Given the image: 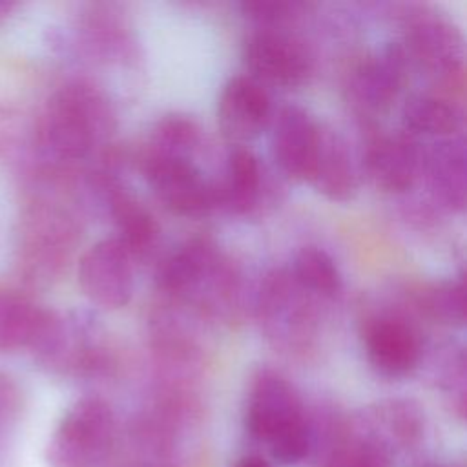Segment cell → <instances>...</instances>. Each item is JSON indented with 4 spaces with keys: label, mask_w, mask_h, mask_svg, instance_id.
Wrapping results in <instances>:
<instances>
[{
    "label": "cell",
    "mask_w": 467,
    "mask_h": 467,
    "mask_svg": "<svg viewBox=\"0 0 467 467\" xmlns=\"http://www.w3.org/2000/svg\"><path fill=\"white\" fill-rule=\"evenodd\" d=\"M244 427L281 463H299L312 452V423L292 383L263 368L250 383Z\"/></svg>",
    "instance_id": "cell-1"
},
{
    "label": "cell",
    "mask_w": 467,
    "mask_h": 467,
    "mask_svg": "<svg viewBox=\"0 0 467 467\" xmlns=\"http://www.w3.org/2000/svg\"><path fill=\"white\" fill-rule=\"evenodd\" d=\"M115 416L97 396L77 400L58 421L47 445L51 467H102L115 447Z\"/></svg>",
    "instance_id": "cell-2"
},
{
    "label": "cell",
    "mask_w": 467,
    "mask_h": 467,
    "mask_svg": "<svg viewBox=\"0 0 467 467\" xmlns=\"http://www.w3.org/2000/svg\"><path fill=\"white\" fill-rule=\"evenodd\" d=\"M106 102L99 91L86 84L66 86L46 109L44 140L60 157H84L106 128Z\"/></svg>",
    "instance_id": "cell-3"
},
{
    "label": "cell",
    "mask_w": 467,
    "mask_h": 467,
    "mask_svg": "<svg viewBox=\"0 0 467 467\" xmlns=\"http://www.w3.org/2000/svg\"><path fill=\"white\" fill-rule=\"evenodd\" d=\"M142 173L155 197L173 213L199 217L217 208V190L186 157L144 153Z\"/></svg>",
    "instance_id": "cell-4"
},
{
    "label": "cell",
    "mask_w": 467,
    "mask_h": 467,
    "mask_svg": "<svg viewBox=\"0 0 467 467\" xmlns=\"http://www.w3.org/2000/svg\"><path fill=\"white\" fill-rule=\"evenodd\" d=\"M243 57L250 77L263 86H299L312 71V57L303 40L275 26H261L250 33Z\"/></svg>",
    "instance_id": "cell-5"
},
{
    "label": "cell",
    "mask_w": 467,
    "mask_h": 467,
    "mask_svg": "<svg viewBox=\"0 0 467 467\" xmlns=\"http://www.w3.org/2000/svg\"><path fill=\"white\" fill-rule=\"evenodd\" d=\"M78 285L102 308H122L133 294L131 255L117 237L97 241L78 261Z\"/></svg>",
    "instance_id": "cell-6"
},
{
    "label": "cell",
    "mask_w": 467,
    "mask_h": 467,
    "mask_svg": "<svg viewBox=\"0 0 467 467\" xmlns=\"http://www.w3.org/2000/svg\"><path fill=\"white\" fill-rule=\"evenodd\" d=\"M409 62L401 44H389L363 58L354 67L348 82V95L356 109L365 115L383 113L401 91Z\"/></svg>",
    "instance_id": "cell-7"
},
{
    "label": "cell",
    "mask_w": 467,
    "mask_h": 467,
    "mask_svg": "<svg viewBox=\"0 0 467 467\" xmlns=\"http://www.w3.org/2000/svg\"><path fill=\"white\" fill-rule=\"evenodd\" d=\"M409 60L447 78L462 77L463 36L443 16L418 15L410 20L403 46Z\"/></svg>",
    "instance_id": "cell-8"
},
{
    "label": "cell",
    "mask_w": 467,
    "mask_h": 467,
    "mask_svg": "<svg viewBox=\"0 0 467 467\" xmlns=\"http://www.w3.org/2000/svg\"><path fill=\"white\" fill-rule=\"evenodd\" d=\"M321 139V126L297 104L283 106L272 122V155L283 173L308 181Z\"/></svg>",
    "instance_id": "cell-9"
},
{
    "label": "cell",
    "mask_w": 467,
    "mask_h": 467,
    "mask_svg": "<svg viewBox=\"0 0 467 467\" xmlns=\"http://www.w3.org/2000/svg\"><path fill=\"white\" fill-rule=\"evenodd\" d=\"M270 97L250 75L230 77L217 100V124L223 135L237 144L255 139L270 120Z\"/></svg>",
    "instance_id": "cell-10"
},
{
    "label": "cell",
    "mask_w": 467,
    "mask_h": 467,
    "mask_svg": "<svg viewBox=\"0 0 467 467\" xmlns=\"http://www.w3.org/2000/svg\"><path fill=\"white\" fill-rule=\"evenodd\" d=\"M365 352L378 374L403 378L420 363L421 343L416 330L405 319L381 316L367 325Z\"/></svg>",
    "instance_id": "cell-11"
},
{
    "label": "cell",
    "mask_w": 467,
    "mask_h": 467,
    "mask_svg": "<svg viewBox=\"0 0 467 467\" xmlns=\"http://www.w3.org/2000/svg\"><path fill=\"white\" fill-rule=\"evenodd\" d=\"M363 166L374 186L400 193L414 184L421 151L410 133H379L367 144Z\"/></svg>",
    "instance_id": "cell-12"
},
{
    "label": "cell",
    "mask_w": 467,
    "mask_h": 467,
    "mask_svg": "<svg viewBox=\"0 0 467 467\" xmlns=\"http://www.w3.org/2000/svg\"><path fill=\"white\" fill-rule=\"evenodd\" d=\"M429 188L441 206L462 212L467 201V155L460 135L440 139L421 157Z\"/></svg>",
    "instance_id": "cell-13"
},
{
    "label": "cell",
    "mask_w": 467,
    "mask_h": 467,
    "mask_svg": "<svg viewBox=\"0 0 467 467\" xmlns=\"http://www.w3.org/2000/svg\"><path fill=\"white\" fill-rule=\"evenodd\" d=\"M308 182L327 199L339 202L352 199L358 188V175L345 140L323 126Z\"/></svg>",
    "instance_id": "cell-14"
},
{
    "label": "cell",
    "mask_w": 467,
    "mask_h": 467,
    "mask_svg": "<svg viewBox=\"0 0 467 467\" xmlns=\"http://www.w3.org/2000/svg\"><path fill=\"white\" fill-rule=\"evenodd\" d=\"M396 452L361 420L341 425L321 452L319 467H392Z\"/></svg>",
    "instance_id": "cell-15"
},
{
    "label": "cell",
    "mask_w": 467,
    "mask_h": 467,
    "mask_svg": "<svg viewBox=\"0 0 467 467\" xmlns=\"http://www.w3.org/2000/svg\"><path fill=\"white\" fill-rule=\"evenodd\" d=\"M55 317L27 297L0 288V352L40 345Z\"/></svg>",
    "instance_id": "cell-16"
},
{
    "label": "cell",
    "mask_w": 467,
    "mask_h": 467,
    "mask_svg": "<svg viewBox=\"0 0 467 467\" xmlns=\"http://www.w3.org/2000/svg\"><path fill=\"white\" fill-rule=\"evenodd\" d=\"M261 188V166L257 157L243 146H235L226 159L224 179L215 184L217 206L232 213H246L254 208Z\"/></svg>",
    "instance_id": "cell-17"
},
{
    "label": "cell",
    "mask_w": 467,
    "mask_h": 467,
    "mask_svg": "<svg viewBox=\"0 0 467 467\" xmlns=\"http://www.w3.org/2000/svg\"><path fill=\"white\" fill-rule=\"evenodd\" d=\"M215 265L213 246L206 241H192L162 261L157 275L159 285L171 294H188L204 275L213 272Z\"/></svg>",
    "instance_id": "cell-18"
},
{
    "label": "cell",
    "mask_w": 467,
    "mask_h": 467,
    "mask_svg": "<svg viewBox=\"0 0 467 467\" xmlns=\"http://www.w3.org/2000/svg\"><path fill=\"white\" fill-rule=\"evenodd\" d=\"M109 210L119 232L117 239L131 257L148 252L155 244L159 226L139 199L117 188L111 192Z\"/></svg>",
    "instance_id": "cell-19"
},
{
    "label": "cell",
    "mask_w": 467,
    "mask_h": 467,
    "mask_svg": "<svg viewBox=\"0 0 467 467\" xmlns=\"http://www.w3.org/2000/svg\"><path fill=\"white\" fill-rule=\"evenodd\" d=\"M401 119L410 133L434 135L440 139L458 135L462 111L451 100L438 95H412L401 109Z\"/></svg>",
    "instance_id": "cell-20"
},
{
    "label": "cell",
    "mask_w": 467,
    "mask_h": 467,
    "mask_svg": "<svg viewBox=\"0 0 467 467\" xmlns=\"http://www.w3.org/2000/svg\"><path fill=\"white\" fill-rule=\"evenodd\" d=\"M301 290L321 297H336L341 290V274L334 259L317 246H303L288 272Z\"/></svg>",
    "instance_id": "cell-21"
},
{
    "label": "cell",
    "mask_w": 467,
    "mask_h": 467,
    "mask_svg": "<svg viewBox=\"0 0 467 467\" xmlns=\"http://www.w3.org/2000/svg\"><path fill=\"white\" fill-rule=\"evenodd\" d=\"M199 142V128L186 115H164L153 128L150 148L146 153L186 157L190 159L192 150Z\"/></svg>",
    "instance_id": "cell-22"
},
{
    "label": "cell",
    "mask_w": 467,
    "mask_h": 467,
    "mask_svg": "<svg viewBox=\"0 0 467 467\" xmlns=\"http://www.w3.org/2000/svg\"><path fill=\"white\" fill-rule=\"evenodd\" d=\"M425 312L449 325H462L465 319V286L462 279L441 281L427 286L420 297Z\"/></svg>",
    "instance_id": "cell-23"
},
{
    "label": "cell",
    "mask_w": 467,
    "mask_h": 467,
    "mask_svg": "<svg viewBox=\"0 0 467 467\" xmlns=\"http://www.w3.org/2000/svg\"><path fill=\"white\" fill-rule=\"evenodd\" d=\"M16 390L7 381V378H0V420H4L7 414H11L16 407Z\"/></svg>",
    "instance_id": "cell-24"
},
{
    "label": "cell",
    "mask_w": 467,
    "mask_h": 467,
    "mask_svg": "<svg viewBox=\"0 0 467 467\" xmlns=\"http://www.w3.org/2000/svg\"><path fill=\"white\" fill-rule=\"evenodd\" d=\"M234 467H274V465L259 454H246V456L239 458L234 463Z\"/></svg>",
    "instance_id": "cell-25"
}]
</instances>
